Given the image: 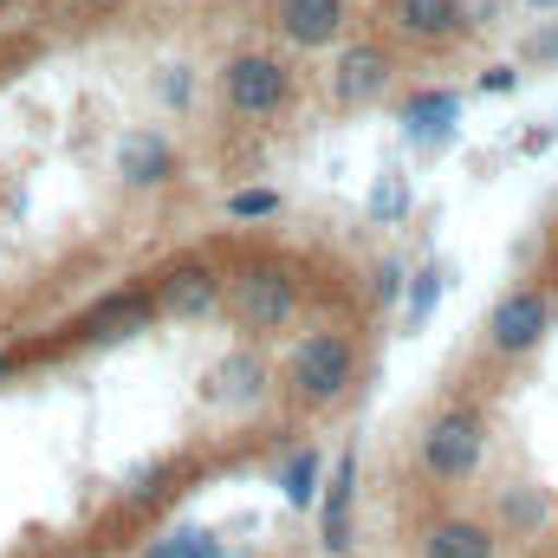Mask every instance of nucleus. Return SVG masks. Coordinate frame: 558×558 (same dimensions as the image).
Returning <instances> with one entry per match:
<instances>
[{
	"instance_id": "obj_25",
	"label": "nucleus",
	"mask_w": 558,
	"mask_h": 558,
	"mask_svg": "<svg viewBox=\"0 0 558 558\" xmlns=\"http://www.w3.org/2000/svg\"><path fill=\"white\" fill-rule=\"evenodd\" d=\"M526 13H558V0H520Z\"/></svg>"
},
{
	"instance_id": "obj_20",
	"label": "nucleus",
	"mask_w": 558,
	"mask_h": 558,
	"mask_svg": "<svg viewBox=\"0 0 558 558\" xmlns=\"http://www.w3.org/2000/svg\"><path fill=\"white\" fill-rule=\"evenodd\" d=\"M410 202H416L410 175H384V182H377V202H371V215H377V221H397V215H410Z\"/></svg>"
},
{
	"instance_id": "obj_7",
	"label": "nucleus",
	"mask_w": 558,
	"mask_h": 558,
	"mask_svg": "<svg viewBox=\"0 0 558 558\" xmlns=\"http://www.w3.org/2000/svg\"><path fill=\"white\" fill-rule=\"evenodd\" d=\"M274 26L286 33V46H299V52L338 46L351 33V0H274Z\"/></svg>"
},
{
	"instance_id": "obj_5",
	"label": "nucleus",
	"mask_w": 558,
	"mask_h": 558,
	"mask_svg": "<svg viewBox=\"0 0 558 558\" xmlns=\"http://www.w3.org/2000/svg\"><path fill=\"white\" fill-rule=\"evenodd\" d=\"M553 318H558V305L546 286H513L487 312V351L494 357H533L553 338Z\"/></svg>"
},
{
	"instance_id": "obj_6",
	"label": "nucleus",
	"mask_w": 558,
	"mask_h": 558,
	"mask_svg": "<svg viewBox=\"0 0 558 558\" xmlns=\"http://www.w3.org/2000/svg\"><path fill=\"white\" fill-rule=\"evenodd\" d=\"M312 513H318V553L325 558L351 553V533H357V448H338V454H331Z\"/></svg>"
},
{
	"instance_id": "obj_3",
	"label": "nucleus",
	"mask_w": 558,
	"mask_h": 558,
	"mask_svg": "<svg viewBox=\"0 0 558 558\" xmlns=\"http://www.w3.org/2000/svg\"><path fill=\"white\" fill-rule=\"evenodd\" d=\"M299 305H305V286H299L292 267H279V260H247L241 274L228 279V312H234V325L254 331V338L286 331V325L299 318Z\"/></svg>"
},
{
	"instance_id": "obj_21",
	"label": "nucleus",
	"mask_w": 558,
	"mask_h": 558,
	"mask_svg": "<svg viewBox=\"0 0 558 558\" xmlns=\"http://www.w3.org/2000/svg\"><path fill=\"white\" fill-rule=\"evenodd\" d=\"M228 215L234 221H267V215H279V195L274 189H234L228 195Z\"/></svg>"
},
{
	"instance_id": "obj_10",
	"label": "nucleus",
	"mask_w": 558,
	"mask_h": 558,
	"mask_svg": "<svg viewBox=\"0 0 558 558\" xmlns=\"http://www.w3.org/2000/svg\"><path fill=\"white\" fill-rule=\"evenodd\" d=\"M221 299H228V279L208 260H182L156 279V312H169V318H208Z\"/></svg>"
},
{
	"instance_id": "obj_27",
	"label": "nucleus",
	"mask_w": 558,
	"mask_h": 558,
	"mask_svg": "<svg viewBox=\"0 0 558 558\" xmlns=\"http://www.w3.org/2000/svg\"><path fill=\"white\" fill-rule=\"evenodd\" d=\"M7 377H13V351H0V384H7Z\"/></svg>"
},
{
	"instance_id": "obj_8",
	"label": "nucleus",
	"mask_w": 558,
	"mask_h": 558,
	"mask_svg": "<svg viewBox=\"0 0 558 558\" xmlns=\"http://www.w3.org/2000/svg\"><path fill=\"white\" fill-rule=\"evenodd\" d=\"M267 390H274V371H267V357H260L254 344H234V351L208 371V384H202V397H208L215 410H254Z\"/></svg>"
},
{
	"instance_id": "obj_1",
	"label": "nucleus",
	"mask_w": 558,
	"mask_h": 558,
	"mask_svg": "<svg viewBox=\"0 0 558 558\" xmlns=\"http://www.w3.org/2000/svg\"><path fill=\"white\" fill-rule=\"evenodd\" d=\"M357 364H364V357H357V338H351L344 325H318V331L292 338L286 371H279L286 403H292V410H305V416L338 410V403L351 397V384H357Z\"/></svg>"
},
{
	"instance_id": "obj_13",
	"label": "nucleus",
	"mask_w": 558,
	"mask_h": 558,
	"mask_svg": "<svg viewBox=\"0 0 558 558\" xmlns=\"http://www.w3.org/2000/svg\"><path fill=\"white\" fill-rule=\"evenodd\" d=\"M118 175L131 189H162L175 175V143L162 137V131H131V137L118 143Z\"/></svg>"
},
{
	"instance_id": "obj_11",
	"label": "nucleus",
	"mask_w": 558,
	"mask_h": 558,
	"mask_svg": "<svg viewBox=\"0 0 558 558\" xmlns=\"http://www.w3.org/2000/svg\"><path fill=\"white\" fill-rule=\"evenodd\" d=\"M416 558H500V533L474 513H435L416 539Z\"/></svg>"
},
{
	"instance_id": "obj_18",
	"label": "nucleus",
	"mask_w": 558,
	"mask_h": 558,
	"mask_svg": "<svg viewBox=\"0 0 558 558\" xmlns=\"http://www.w3.org/2000/svg\"><path fill=\"white\" fill-rule=\"evenodd\" d=\"M441 286H448L441 260H428V267H416V274H410V286H403V318H410V331H422V325L435 318V305H441Z\"/></svg>"
},
{
	"instance_id": "obj_23",
	"label": "nucleus",
	"mask_w": 558,
	"mask_h": 558,
	"mask_svg": "<svg viewBox=\"0 0 558 558\" xmlns=\"http://www.w3.org/2000/svg\"><path fill=\"white\" fill-rule=\"evenodd\" d=\"M513 85H520L513 65H487V78H481V92H513Z\"/></svg>"
},
{
	"instance_id": "obj_17",
	"label": "nucleus",
	"mask_w": 558,
	"mask_h": 558,
	"mask_svg": "<svg viewBox=\"0 0 558 558\" xmlns=\"http://www.w3.org/2000/svg\"><path fill=\"white\" fill-rule=\"evenodd\" d=\"M500 520L513 526V539H533L553 526V494L546 487H507L500 494Z\"/></svg>"
},
{
	"instance_id": "obj_2",
	"label": "nucleus",
	"mask_w": 558,
	"mask_h": 558,
	"mask_svg": "<svg viewBox=\"0 0 558 558\" xmlns=\"http://www.w3.org/2000/svg\"><path fill=\"white\" fill-rule=\"evenodd\" d=\"M487 461V416L474 403H448L422 422L416 435V468L435 487H468Z\"/></svg>"
},
{
	"instance_id": "obj_14",
	"label": "nucleus",
	"mask_w": 558,
	"mask_h": 558,
	"mask_svg": "<svg viewBox=\"0 0 558 558\" xmlns=\"http://www.w3.org/2000/svg\"><path fill=\"white\" fill-rule=\"evenodd\" d=\"M149 318H156V292L131 286V292H111V299H98V305L85 312V338H131Z\"/></svg>"
},
{
	"instance_id": "obj_12",
	"label": "nucleus",
	"mask_w": 558,
	"mask_h": 558,
	"mask_svg": "<svg viewBox=\"0 0 558 558\" xmlns=\"http://www.w3.org/2000/svg\"><path fill=\"white\" fill-rule=\"evenodd\" d=\"M390 13V33L416 39V46H435V39H454L468 20H461V0H384Z\"/></svg>"
},
{
	"instance_id": "obj_19",
	"label": "nucleus",
	"mask_w": 558,
	"mask_h": 558,
	"mask_svg": "<svg viewBox=\"0 0 558 558\" xmlns=\"http://www.w3.org/2000/svg\"><path fill=\"white\" fill-rule=\"evenodd\" d=\"M149 558H228V546L215 539V533H202V526H175V533H162Z\"/></svg>"
},
{
	"instance_id": "obj_16",
	"label": "nucleus",
	"mask_w": 558,
	"mask_h": 558,
	"mask_svg": "<svg viewBox=\"0 0 558 558\" xmlns=\"http://www.w3.org/2000/svg\"><path fill=\"white\" fill-rule=\"evenodd\" d=\"M325 468H331V461H325L312 441H305V448H292V454L279 461V494H286V507H299V513H305V507H318Z\"/></svg>"
},
{
	"instance_id": "obj_15",
	"label": "nucleus",
	"mask_w": 558,
	"mask_h": 558,
	"mask_svg": "<svg viewBox=\"0 0 558 558\" xmlns=\"http://www.w3.org/2000/svg\"><path fill=\"white\" fill-rule=\"evenodd\" d=\"M454 124H461V98L454 92H410V105H403V137L410 143L435 149V143L454 137Z\"/></svg>"
},
{
	"instance_id": "obj_9",
	"label": "nucleus",
	"mask_w": 558,
	"mask_h": 558,
	"mask_svg": "<svg viewBox=\"0 0 558 558\" xmlns=\"http://www.w3.org/2000/svg\"><path fill=\"white\" fill-rule=\"evenodd\" d=\"M384 92H390V52L371 46V39L344 46L338 65H331V98H338L344 111H364V105H377Z\"/></svg>"
},
{
	"instance_id": "obj_28",
	"label": "nucleus",
	"mask_w": 558,
	"mask_h": 558,
	"mask_svg": "<svg viewBox=\"0 0 558 558\" xmlns=\"http://www.w3.org/2000/svg\"><path fill=\"white\" fill-rule=\"evenodd\" d=\"M0 7H7V0H0Z\"/></svg>"
},
{
	"instance_id": "obj_22",
	"label": "nucleus",
	"mask_w": 558,
	"mask_h": 558,
	"mask_svg": "<svg viewBox=\"0 0 558 558\" xmlns=\"http://www.w3.org/2000/svg\"><path fill=\"white\" fill-rule=\"evenodd\" d=\"M377 286H371V299H377V305H390V299H403V286H410V279H403V260H377Z\"/></svg>"
},
{
	"instance_id": "obj_4",
	"label": "nucleus",
	"mask_w": 558,
	"mask_h": 558,
	"mask_svg": "<svg viewBox=\"0 0 558 558\" xmlns=\"http://www.w3.org/2000/svg\"><path fill=\"white\" fill-rule=\"evenodd\" d=\"M221 105H228L234 118H254V124L279 118V111L292 105V72H286V59H274V52H234V59L221 65Z\"/></svg>"
},
{
	"instance_id": "obj_26",
	"label": "nucleus",
	"mask_w": 558,
	"mask_h": 558,
	"mask_svg": "<svg viewBox=\"0 0 558 558\" xmlns=\"http://www.w3.org/2000/svg\"><path fill=\"white\" fill-rule=\"evenodd\" d=\"M546 267H553V279H558V228H553V241H546Z\"/></svg>"
},
{
	"instance_id": "obj_24",
	"label": "nucleus",
	"mask_w": 558,
	"mask_h": 558,
	"mask_svg": "<svg viewBox=\"0 0 558 558\" xmlns=\"http://www.w3.org/2000/svg\"><path fill=\"white\" fill-rule=\"evenodd\" d=\"M162 98H169V105H182V98H189V78H182V72H169V78H162Z\"/></svg>"
}]
</instances>
